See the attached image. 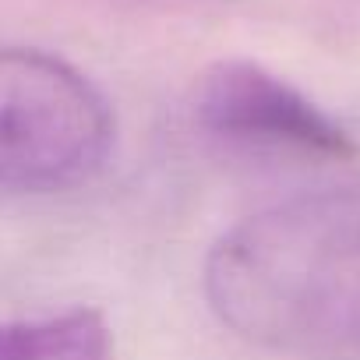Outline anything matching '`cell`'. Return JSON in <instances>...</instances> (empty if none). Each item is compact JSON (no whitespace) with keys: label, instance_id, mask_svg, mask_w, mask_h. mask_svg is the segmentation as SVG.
<instances>
[{"label":"cell","instance_id":"cell-1","mask_svg":"<svg viewBox=\"0 0 360 360\" xmlns=\"http://www.w3.org/2000/svg\"><path fill=\"white\" fill-rule=\"evenodd\" d=\"M240 339L314 360H360V191L276 202L226 230L202 272Z\"/></svg>","mask_w":360,"mask_h":360},{"label":"cell","instance_id":"cell-2","mask_svg":"<svg viewBox=\"0 0 360 360\" xmlns=\"http://www.w3.org/2000/svg\"><path fill=\"white\" fill-rule=\"evenodd\" d=\"M110 148V103L78 68L43 50H0V191H71L106 166Z\"/></svg>","mask_w":360,"mask_h":360},{"label":"cell","instance_id":"cell-3","mask_svg":"<svg viewBox=\"0 0 360 360\" xmlns=\"http://www.w3.org/2000/svg\"><path fill=\"white\" fill-rule=\"evenodd\" d=\"M195 117L205 131L251 148L311 159H346L356 152L353 134L332 113L248 60L219 64L202 78Z\"/></svg>","mask_w":360,"mask_h":360},{"label":"cell","instance_id":"cell-4","mask_svg":"<svg viewBox=\"0 0 360 360\" xmlns=\"http://www.w3.org/2000/svg\"><path fill=\"white\" fill-rule=\"evenodd\" d=\"M113 335L96 307L0 321V360H110Z\"/></svg>","mask_w":360,"mask_h":360}]
</instances>
